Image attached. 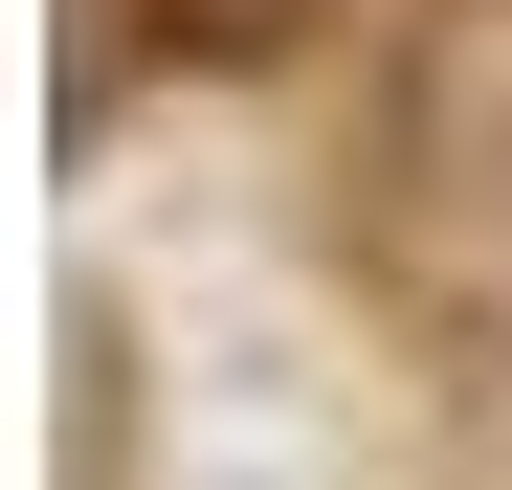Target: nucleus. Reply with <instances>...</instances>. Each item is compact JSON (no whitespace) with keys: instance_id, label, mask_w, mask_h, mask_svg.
<instances>
[{"instance_id":"obj_1","label":"nucleus","mask_w":512,"mask_h":490,"mask_svg":"<svg viewBox=\"0 0 512 490\" xmlns=\"http://www.w3.org/2000/svg\"><path fill=\"white\" fill-rule=\"evenodd\" d=\"M156 45H201V67H290L312 45V0H134Z\"/></svg>"}]
</instances>
